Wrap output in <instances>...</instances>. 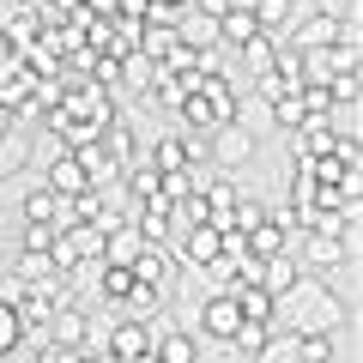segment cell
Here are the masks:
<instances>
[{
  "instance_id": "cell-1",
  "label": "cell",
  "mask_w": 363,
  "mask_h": 363,
  "mask_svg": "<svg viewBox=\"0 0 363 363\" xmlns=\"http://www.w3.org/2000/svg\"><path fill=\"white\" fill-rule=\"evenodd\" d=\"M272 321L291 327V333H339V321H345V303H339V291L327 285V279H315V272H297L279 297H272Z\"/></svg>"
},
{
  "instance_id": "cell-2",
  "label": "cell",
  "mask_w": 363,
  "mask_h": 363,
  "mask_svg": "<svg viewBox=\"0 0 363 363\" xmlns=\"http://www.w3.org/2000/svg\"><path fill=\"white\" fill-rule=\"evenodd\" d=\"M236 104H242V97L224 85V73H200V79H194V91L176 104V116H182V128L212 133L218 121H230V116H236Z\"/></svg>"
},
{
  "instance_id": "cell-3",
  "label": "cell",
  "mask_w": 363,
  "mask_h": 363,
  "mask_svg": "<svg viewBox=\"0 0 363 363\" xmlns=\"http://www.w3.org/2000/svg\"><path fill=\"white\" fill-rule=\"evenodd\" d=\"M260 152V140L242 128V121H218V128L206 133V164H218L224 176H236V169H248V157Z\"/></svg>"
},
{
  "instance_id": "cell-4",
  "label": "cell",
  "mask_w": 363,
  "mask_h": 363,
  "mask_svg": "<svg viewBox=\"0 0 363 363\" xmlns=\"http://www.w3.org/2000/svg\"><path fill=\"white\" fill-rule=\"evenodd\" d=\"M200 157H206V140H188V133H164L157 145H145V164H152L157 176H169V169H194Z\"/></svg>"
},
{
  "instance_id": "cell-5",
  "label": "cell",
  "mask_w": 363,
  "mask_h": 363,
  "mask_svg": "<svg viewBox=\"0 0 363 363\" xmlns=\"http://www.w3.org/2000/svg\"><path fill=\"white\" fill-rule=\"evenodd\" d=\"M236 327H242V309H236V297H230V291H212V297L200 303V327H194V333H200V339H212V345H230Z\"/></svg>"
},
{
  "instance_id": "cell-6",
  "label": "cell",
  "mask_w": 363,
  "mask_h": 363,
  "mask_svg": "<svg viewBox=\"0 0 363 363\" xmlns=\"http://www.w3.org/2000/svg\"><path fill=\"white\" fill-rule=\"evenodd\" d=\"M133 279H145V285H157V291H169V285H176V248H169V242H145L140 248V255H133Z\"/></svg>"
},
{
  "instance_id": "cell-7",
  "label": "cell",
  "mask_w": 363,
  "mask_h": 363,
  "mask_svg": "<svg viewBox=\"0 0 363 363\" xmlns=\"http://www.w3.org/2000/svg\"><path fill=\"white\" fill-rule=\"evenodd\" d=\"M43 182H49V188H55L61 200H79V194L91 188V176H85V164H79V152H73V145H61V152L49 157V169H43Z\"/></svg>"
},
{
  "instance_id": "cell-8",
  "label": "cell",
  "mask_w": 363,
  "mask_h": 363,
  "mask_svg": "<svg viewBox=\"0 0 363 363\" xmlns=\"http://www.w3.org/2000/svg\"><path fill=\"white\" fill-rule=\"evenodd\" d=\"M152 357L157 363H200V333L194 327H152Z\"/></svg>"
},
{
  "instance_id": "cell-9",
  "label": "cell",
  "mask_w": 363,
  "mask_h": 363,
  "mask_svg": "<svg viewBox=\"0 0 363 363\" xmlns=\"http://www.w3.org/2000/svg\"><path fill=\"white\" fill-rule=\"evenodd\" d=\"M176 43H188L194 55H212V49H218V18H212V13H194V6H182Z\"/></svg>"
},
{
  "instance_id": "cell-10",
  "label": "cell",
  "mask_w": 363,
  "mask_h": 363,
  "mask_svg": "<svg viewBox=\"0 0 363 363\" xmlns=\"http://www.w3.org/2000/svg\"><path fill=\"white\" fill-rule=\"evenodd\" d=\"M164 297H169V291H157V285H145V279H133V285L116 297V315H121V321H152V315L164 309Z\"/></svg>"
},
{
  "instance_id": "cell-11",
  "label": "cell",
  "mask_w": 363,
  "mask_h": 363,
  "mask_svg": "<svg viewBox=\"0 0 363 363\" xmlns=\"http://www.w3.org/2000/svg\"><path fill=\"white\" fill-rule=\"evenodd\" d=\"M140 248H145V236L133 230V218H121L116 230H104V260H109V267H133Z\"/></svg>"
},
{
  "instance_id": "cell-12",
  "label": "cell",
  "mask_w": 363,
  "mask_h": 363,
  "mask_svg": "<svg viewBox=\"0 0 363 363\" xmlns=\"http://www.w3.org/2000/svg\"><path fill=\"white\" fill-rule=\"evenodd\" d=\"M297 13H303V0H255V25L267 37H279V43H285V30H291Z\"/></svg>"
},
{
  "instance_id": "cell-13",
  "label": "cell",
  "mask_w": 363,
  "mask_h": 363,
  "mask_svg": "<svg viewBox=\"0 0 363 363\" xmlns=\"http://www.w3.org/2000/svg\"><path fill=\"white\" fill-rule=\"evenodd\" d=\"M25 152H30V133L6 128V140H0V182H6V176H18V169H25Z\"/></svg>"
},
{
  "instance_id": "cell-14",
  "label": "cell",
  "mask_w": 363,
  "mask_h": 363,
  "mask_svg": "<svg viewBox=\"0 0 363 363\" xmlns=\"http://www.w3.org/2000/svg\"><path fill=\"white\" fill-rule=\"evenodd\" d=\"M297 357L303 363H333L339 357V333H297Z\"/></svg>"
},
{
  "instance_id": "cell-15",
  "label": "cell",
  "mask_w": 363,
  "mask_h": 363,
  "mask_svg": "<svg viewBox=\"0 0 363 363\" xmlns=\"http://www.w3.org/2000/svg\"><path fill=\"white\" fill-rule=\"evenodd\" d=\"M236 55H242L248 73H260V67H272V55H279V37H267V30H260V37H248Z\"/></svg>"
},
{
  "instance_id": "cell-16",
  "label": "cell",
  "mask_w": 363,
  "mask_h": 363,
  "mask_svg": "<svg viewBox=\"0 0 363 363\" xmlns=\"http://www.w3.org/2000/svg\"><path fill=\"white\" fill-rule=\"evenodd\" d=\"M55 224H37V218H25V236H18V255H49L55 248Z\"/></svg>"
},
{
  "instance_id": "cell-17",
  "label": "cell",
  "mask_w": 363,
  "mask_h": 363,
  "mask_svg": "<svg viewBox=\"0 0 363 363\" xmlns=\"http://www.w3.org/2000/svg\"><path fill=\"white\" fill-rule=\"evenodd\" d=\"M18 345H25V321H18L13 303H0V357H13Z\"/></svg>"
},
{
  "instance_id": "cell-18",
  "label": "cell",
  "mask_w": 363,
  "mask_h": 363,
  "mask_svg": "<svg viewBox=\"0 0 363 363\" xmlns=\"http://www.w3.org/2000/svg\"><path fill=\"white\" fill-rule=\"evenodd\" d=\"M267 333H272V321H242L230 333V351H242V357H255L260 345H267Z\"/></svg>"
},
{
  "instance_id": "cell-19",
  "label": "cell",
  "mask_w": 363,
  "mask_h": 363,
  "mask_svg": "<svg viewBox=\"0 0 363 363\" xmlns=\"http://www.w3.org/2000/svg\"><path fill=\"white\" fill-rule=\"evenodd\" d=\"M230 121H242V128H248V133H255V140H260V133L272 128V109L260 104V97H248V104H236V116H230Z\"/></svg>"
},
{
  "instance_id": "cell-20",
  "label": "cell",
  "mask_w": 363,
  "mask_h": 363,
  "mask_svg": "<svg viewBox=\"0 0 363 363\" xmlns=\"http://www.w3.org/2000/svg\"><path fill=\"white\" fill-rule=\"evenodd\" d=\"M309 13H333V18H357V0H309Z\"/></svg>"
},
{
  "instance_id": "cell-21",
  "label": "cell",
  "mask_w": 363,
  "mask_h": 363,
  "mask_svg": "<svg viewBox=\"0 0 363 363\" xmlns=\"http://www.w3.org/2000/svg\"><path fill=\"white\" fill-rule=\"evenodd\" d=\"M37 363H79V351L73 345H55V339H43V357Z\"/></svg>"
},
{
  "instance_id": "cell-22",
  "label": "cell",
  "mask_w": 363,
  "mask_h": 363,
  "mask_svg": "<svg viewBox=\"0 0 363 363\" xmlns=\"http://www.w3.org/2000/svg\"><path fill=\"white\" fill-rule=\"evenodd\" d=\"M188 6H194V13H212V18H218V13H230V0H188Z\"/></svg>"
}]
</instances>
